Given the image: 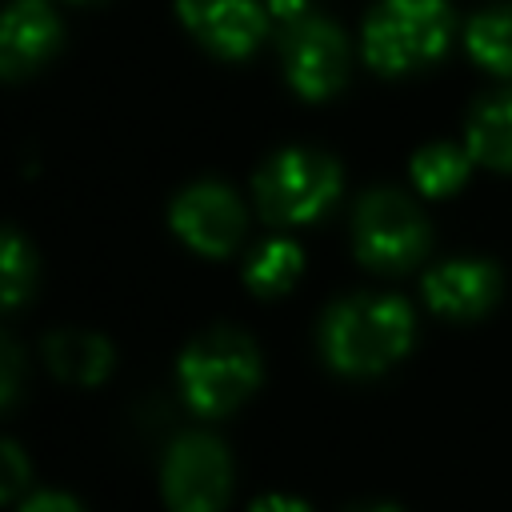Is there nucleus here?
Returning <instances> with one entry per match:
<instances>
[{
    "mask_svg": "<svg viewBox=\"0 0 512 512\" xmlns=\"http://www.w3.org/2000/svg\"><path fill=\"white\" fill-rule=\"evenodd\" d=\"M412 308L400 296H348L328 308L320 344L336 372L376 376L412 348Z\"/></svg>",
    "mask_w": 512,
    "mask_h": 512,
    "instance_id": "nucleus-1",
    "label": "nucleus"
},
{
    "mask_svg": "<svg viewBox=\"0 0 512 512\" xmlns=\"http://www.w3.org/2000/svg\"><path fill=\"white\" fill-rule=\"evenodd\" d=\"M180 396L200 416H224L260 384V352L244 332L216 328L196 336L176 364Z\"/></svg>",
    "mask_w": 512,
    "mask_h": 512,
    "instance_id": "nucleus-2",
    "label": "nucleus"
},
{
    "mask_svg": "<svg viewBox=\"0 0 512 512\" xmlns=\"http://www.w3.org/2000/svg\"><path fill=\"white\" fill-rule=\"evenodd\" d=\"M452 36V8L448 0H380L364 20V60L384 72L400 76L412 68L432 64Z\"/></svg>",
    "mask_w": 512,
    "mask_h": 512,
    "instance_id": "nucleus-3",
    "label": "nucleus"
},
{
    "mask_svg": "<svg viewBox=\"0 0 512 512\" xmlns=\"http://www.w3.org/2000/svg\"><path fill=\"white\" fill-rule=\"evenodd\" d=\"M256 204L272 224H308L340 196V168L324 152L284 148L256 172Z\"/></svg>",
    "mask_w": 512,
    "mask_h": 512,
    "instance_id": "nucleus-4",
    "label": "nucleus"
},
{
    "mask_svg": "<svg viewBox=\"0 0 512 512\" xmlns=\"http://www.w3.org/2000/svg\"><path fill=\"white\" fill-rule=\"evenodd\" d=\"M352 244L360 264L376 272H404L428 248V220L420 208L392 188H376L360 196L352 216Z\"/></svg>",
    "mask_w": 512,
    "mask_h": 512,
    "instance_id": "nucleus-5",
    "label": "nucleus"
},
{
    "mask_svg": "<svg viewBox=\"0 0 512 512\" xmlns=\"http://www.w3.org/2000/svg\"><path fill=\"white\" fill-rule=\"evenodd\" d=\"M164 500L168 512H224L232 492V456L208 432H184L164 456Z\"/></svg>",
    "mask_w": 512,
    "mask_h": 512,
    "instance_id": "nucleus-6",
    "label": "nucleus"
},
{
    "mask_svg": "<svg viewBox=\"0 0 512 512\" xmlns=\"http://www.w3.org/2000/svg\"><path fill=\"white\" fill-rule=\"evenodd\" d=\"M284 76L304 100L332 96L348 76V44L336 24L304 16L284 36Z\"/></svg>",
    "mask_w": 512,
    "mask_h": 512,
    "instance_id": "nucleus-7",
    "label": "nucleus"
},
{
    "mask_svg": "<svg viewBox=\"0 0 512 512\" xmlns=\"http://www.w3.org/2000/svg\"><path fill=\"white\" fill-rule=\"evenodd\" d=\"M172 232L200 256H224L244 236V208L232 188L200 180L172 200Z\"/></svg>",
    "mask_w": 512,
    "mask_h": 512,
    "instance_id": "nucleus-8",
    "label": "nucleus"
},
{
    "mask_svg": "<svg viewBox=\"0 0 512 512\" xmlns=\"http://www.w3.org/2000/svg\"><path fill=\"white\" fill-rule=\"evenodd\" d=\"M176 16L208 52L228 60L264 40V8L256 0H176Z\"/></svg>",
    "mask_w": 512,
    "mask_h": 512,
    "instance_id": "nucleus-9",
    "label": "nucleus"
},
{
    "mask_svg": "<svg viewBox=\"0 0 512 512\" xmlns=\"http://www.w3.org/2000/svg\"><path fill=\"white\" fill-rule=\"evenodd\" d=\"M500 296V272L488 260H448L424 276V300L436 316L472 320Z\"/></svg>",
    "mask_w": 512,
    "mask_h": 512,
    "instance_id": "nucleus-10",
    "label": "nucleus"
},
{
    "mask_svg": "<svg viewBox=\"0 0 512 512\" xmlns=\"http://www.w3.org/2000/svg\"><path fill=\"white\" fill-rule=\"evenodd\" d=\"M60 44V20L44 0H12L0 20V72L20 80L40 68Z\"/></svg>",
    "mask_w": 512,
    "mask_h": 512,
    "instance_id": "nucleus-11",
    "label": "nucleus"
},
{
    "mask_svg": "<svg viewBox=\"0 0 512 512\" xmlns=\"http://www.w3.org/2000/svg\"><path fill=\"white\" fill-rule=\"evenodd\" d=\"M468 156L492 172H512V92L480 100L468 116Z\"/></svg>",
    "mask_w": 512,
    "mask_h": 512,
    "instance_id": "nucleus-12",
    "label": "nucleus"
},
{
    "mask_svg": "<svg viewBox=\"0 0 512 512\" xmlns=\"http://www.w3.org/2000/svg\"><path fill=\"white\" fill-rule=\"evenodd\" d=\"M48 368L68 384H96L112 368V344L96 332H52L44 340Z\"/></svg>",
    "mask_w": 512,
    "mask_h": 512,
    "instance_id": "nucleus-13",
    "label": "nucleus"
},
{
    "mask_svg": "<svg viewBox=\"0 0 512 512\" xmlns=\"http://www.w3.org/2000/svg\"><path fill=\"white\" fill-rule=\"evenodd\" d=\"M300 272H304V252H300V244L276 236V240H264V244L252 252L244 280H248V288H252L256 296H280V292H288V288L296 284Z\"/></svg>",
    "mask_w": 512,
    "mask_h": 512,
    "instance_id": "nucleus-14",
    "label": "nucleus"
},
{
    "mask_svg": "<svg viewBox=\"0 0 512 512\" xmlns=\"http://www.w3.org/2000/svg\"><path fill=\"white\" fill-rule=\"evenodd\" d=\"M468 56L496 72V76H512V8H488L480 16H472L468 32H464Z\"/></svg>",
    "mask_w": 512,
    "mask_h": 512,
    "instance_id": "nucleus-15",
    "label": "nucleus"
},
{
    "mask_svg": "<svg viewBox=\"0 0 512 512\" xmlns=\"http://www.w3.org/2000/svg\"><path fill=\"white\" fill-rule=\"evenodd\" d=\"M472 156L452 144H428L412 156V180L424 196H448L468 180Z\"/></svg>",
    "mask_w": 512,
    "mask_h": 512,
    "instance_id": "nucleus-16",
    "label": "nucleus"
},
{
    "mask_svg": "<svg viewBox=\"0 0 512 512\" xmlns=\"http://www.w3.org/2000/svg\"><path fill=\"white\" fill-rule=\"evenodd\" d=\"M32 288V252L20 232L4 236V308H20Z\"/></svg>",
    "mask_w": 512,
    "mask_h": 512,
    "instance_id": "nucleus-17",
    "label": "nucleus"
},
{
    "mask_svg": "<svg viewBox=\"0 0 512 512\" xmlns=\"http://www.w3.org/2000/svg\"><path fill=\"white\" fill-rule=\"evenodd\" d=\"M4 500H20L24 496V484H28V460L20 452V444H4Z\"/></svg>",
    "mask_w": 512,
    "mask_h": 512,
    "instance_id": "nucleus-18",
    "label": "nucleus"
},
{
    "mask_svg": "<svg viewBox=\"0 0 512 512\" xmlns=\"http://www.w3.org/2000/svg\"><path fill=\"white\" fill-rule=\"evenodd\" d=\"M20 512H84V508L72 496H64V492H32L20 504Z\"/></svg>",
    "mask_w": 512,
    "mask_h": 512,
    "instance_id": "nucleus-19",
    "label": "nucleus"
},
{
    "mask_svg": "<svg viewBox=\"0 0 512 512\" xmlns=\"http://www.w3.org/2000/svg\"><path fill=\"white\" fill-rule=\"evenodd\" d=\"M16 380H20V356H16V344L4 340V404L16 400Z\"/></svg>",
    "mask_w": 512,
    "mask_h": 512,
    "instance_id": "nucleus-20",
    "label": "nucleus"
},
{
    "mask_svg": "<svg viewBox=\"0 0 512 512\" xmlns=\"http://www.w3.org/2000/svg\"><path fill=\"white\" fill-rule=\"evenodd\" d=\"M248 512H312L304 500H296V496H280V492H272V496H264V500H256Z\"/></svg>",
    "mask_w": 512,
    "mask_h": 512,
    "instance_id": "nucleus-21",
    "label": "nucleus"
},
{
    "mask_svg": "<svg viewBox=\"0 0 512 512\" xmlns=\"http://www.w3.org/2000/svg\"><path fill=\"white\" fill-rule=\"evenodd\" d=\"M264 8H268V16H280L288 24L308 16V0H264Z\"/></svg>",
    "mask_w": 512,
    "mask_h": 512,
    "instance_id": "nucleus-22",
    "label": "nucleus"
},
{
    "mask_svg": "<svg viewBox=\"0 0 512 512\" xmlns=\"http://www.w3.org/2000/svg\"><path fill=\"white\" fill-rule=\"evenodd\" d=\"M356 512H400V508H392V504H372V508H356Z\"/></svg>",
    "mask_w": 512,
    "mask_h": 512,
    "instance_id": "nucleus-23",
    "label": "nucleus"
},
{
    "mask_svg": "<svg viewBox=\"0 0 512 512\" xmlns=\"http://www.w3.org/2000/svg\"><path fill=\"white\" fill-rule=\"evenodd\" d=\"M76 4H88V0H76Z\"/></svg>",
    "mask_w": 512,
    "mask_h": 512,
    "instance_id": "nucleus-24",
    "label": "nucleus"
}]
</instances>
